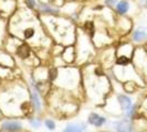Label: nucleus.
<instances>
[{"instance_id": "nucleus-1", "label": "nucleus", "mask_w": 147, "mask_h": 132, "mask_svg": "<svg viewBox=\"0 0 147 132\" xmlns=\"http://www.w3.org/2000/svg\"><path fill=\"white\" fill-rule=\"evenodd\" d=\"M118 100H119V103L122 105V107H123V109H125V111H127V113L128 115H131V112H132V101H131V99L128 98V97H126V96H118Z\"/></svg>"}, {"instance_id": "nucleus-2", "label": "nucleus", "mask_w": 147, "mask_h": 132, "mask_svg": "<svg viewBox=\"0 0 147 132\" xmlns=\"http://www.w3.org/2000/svg\"><path fill=\"white\" fill-rule=\"evenodd\" d=\"M2 129L7 131H19L21 129V125L15 121H7L2 125Z\"/></svg>"}, {"instance_id": "nucleus-3", "label": "nucleus", "mask_w": 147, "mask_h": 132, "mask_svg": "<svg viewBox=\"0 0 147 132\" xmlns=\"http://www.w3.org/2000/svg\"><path fill=\"white\" fill-rule=\"evenodd\" d=\"M88 122L91 125H95V127H101L105 122V119L98 115H96V113H92L88 118Z\"/></svg>"}, {"instance_id": "nucleus-4", "label": "nucleus", "mask_w": 147, "mask_h": 132, "mask_svg": "<svg viewBox=\"0 0 147 132\" xmlns=\"http://www.w3.org/2000/svg\"><path fill=\"white\" fill-rule=\"evenodd\" d=\"M85 125H69L64 128L63 132H84Z\"/></svg>"}, {"instance_id": "nucleus-5", "label": "nucleus", "mask_w": 147, "mask_h": 132, "mask_svg": "<svg viewBox=\"0 0 147 132\" xmlns=\"http://www.w3.org/2000/svg\"><path fill=\"white\" fill-rule=\"evenodd\" d=\"M118 132H132V128H131V123L128 120H124L122 122H119L117 125Z\"/></svg>"}, {"instance_id": "nucleus-6", "label": "nucleus", "mask_w": 147, "mask_h": 132, "mask_svg": "<svg viewBox=\"0 0 147 132\" xmlns=\"http://www.w3.org/2000/svg\"><path fill=\"white\" fill-rule=\"evenodd\" d=\"M31 96H32V103L34 105V108L37 110L40 109V99H39V96H38L37 90L33 88L32 86V91H31Z\"/></svg>"}, {"instance_id": "nucleus-7", "label": "nucleus", "mask_w": 147, "mask_h": 132, "mask_svg": "<svg viewBox=\"0 0 147 132\" xmlns=\"http://www.w3.org/2000/svg\"><path fill=\"white\" fill-rule=\"evenodd\" d=\"M17 54H18L21 59H26V57H28V55H29V47H28L27 45H21V46L18 49Z\"/></svg>"}, {"instance_id": "nucleus-8", "label": "nucleus", "mask_w": 147, "mask_h": 132, "mask_svg": "<svg viewBox=\"0 0 147 132\" xmlns=\"http://www.w3.org/2000/svg\"><path fill=\"white\" fill-rule=\"evenodd\" d=\"M147 33L146 31H144V30H136L135 32H134V39L136 40V41H142V40H144L145 37H146Z\"/></svg>"}, {"instance_id": "nucleus-9", "label": "nucleus", "mask_w": 147, "mask_h": 132, "mask_svg": "<svg viewBox=\"0 0 147 132\" xmlns=\"http://www.w3.org/2000/svg\"><path fill=\"white\" fill-rule=\"evenodd\" d=\"M116 7H117V10L121 13H125L126 11L128 10V2H126V1H121V2H118V5Z\"/></svg>"}, {"instance_id": "nucleus-10", "label": "nucleus", "mask_w": 147, "mask_h": 132, "mask_svg": "<svg viewBox=\"0 0 147 132\" xmlns=\"http://www.w3.org/2000/svg\"><path fill=\"white\" fill-rule=\"evenodd\" d=\"M21 109H22V112H23L24 115H30V113L32 112V107H31V105H30L29 103H22Z\"/></svg>"}, {"instance_id": "nucleus-11", "label": "nucleus", "mask_w": 147, "mask_h": 132, "mask_svg": "<svg viewBox=\"0 0 147 132\" xmlns=\"http://www.w3.org/2000/svg\"><path fill=\"white\" fill-rule=\"evenodd\" d=\"M127 63H128V59L125 57V56H121L117 59V64H119V65H126Z\"/></svg>"}, {"instance_id": "nucleus-12", "label": "nucleus", "mask_w": 147, "mask_h": 132, "mask_svg": "<svg viewBox=\"0 0 147 132\" xmlns=\"http://www.w3.org/2000/svg\"><path fill=\"white\" fill-rule=\"evenodd\" d=\"M45 125H47V128L49 130H54L55 129V125H54V122L51 121V120H47L45 121Z\"/></svg>"}, {"instance_id": "nucleus-13", "label": "nucleus", "mask_w": 147, "mask_h": 132, "mask_svg": "<svg viewBox=\"0 0 147 132\" xmlns=\"http://www.w3.org/2000/svg\"><path fill=\"white\" fill-rule=\"evenodd\" d=\"M33 34H34V30L33 29H27L26 31H24V37H27V39L31 37Z\"/></svg>"}, {"instance_id": "nucleus-14", "label": "nucleus", "mask_w": 147, "mask_h": 132, "mask_svg": "<svg viewBox=\"0 0 147 132\" xmlns=\"http://www.w3.org/2000/svg\"><path fill=\"white\" fill-rule=\"evenodd\" d=\"M85 30L90 32V34L92 35L93 34V23L92 22H88L86 24H85Z\"/></svg>"}, {"instance_id": "nucleus-15", "label": "nucleus", "mask_w": 147, "mask_h": 132, "mask_svg": "<svg viewBox=\"0 0 147 132\" xmlns=\"http://www.w3.org/2000/svg\"><path fill=\"white\" fill-rule=\"evenodd\" d=\"M41 9L43 10V11H45V12H57V10L55 9H52V8L48 7V6H41Z\"/></svg>"}, {"instance_id": "nucleus-16", "label": "nucleus", "mask_w": 147, "mask_h": 132, "mask_svg": "<svg viewBox=\"0 0 147 132\" xmlns=\"http://www.w3.org/2000/svg\"><path fill=\"white\" fill-rule=\"evenodd\" d=\"M30 123H31L32 127H34V128H39L40 125H41V123H40V121H38V120H31V121H30Z\"/></svg>"}, {"instance_id": "nucleus-17", "label": "nucleus", "mask_w": 147, "mask_h": 132, "mask_svg": "<svg viewBox=\"0 0 147 132\" xmlns=\"http://www.w3.org/2000/svg\"><path fill=\"white\" fill-rule=\"evenodd\" d=\"M105 2H106V5H109V6H113V5L116 3V0H105Z\"/></svg>"}, {"instance_id": "nucleus-18", "label": "nucleus", "mask_w": 147, "mask_h": 132, "mask_svg": "<svg viewBox=\"0 0 147 132\" xmlns=\"http://www.w3.org/2000/svg\"><path fill=\"white\" fill-rule=\"evenodd\" d=\"M27 1H28L30 7H34V6H36V1H34V0H27Z\"/></svg>"}, {"instance_id": "nucleus-19", "label": "nucleus", "mask_w": 147, "mask_h": 132, "mask_svg": "<svg viewBox=\"0 0 147 132\" xmlns=\"http://www.w3.org/2000/svg\"><path fill=\"white\" fill-rule=\"evenodd\" d=\"M50 1H53V0H50Z\"/></svg>"}]
</instances>
